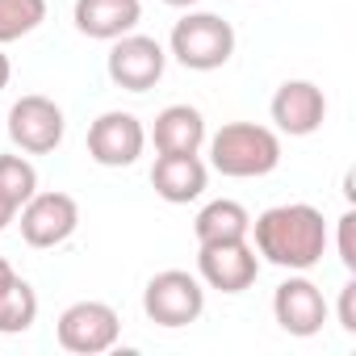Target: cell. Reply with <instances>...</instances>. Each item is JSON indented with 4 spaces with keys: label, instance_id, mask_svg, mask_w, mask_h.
Masks as SVG:
<instances>
[{
    "label": "cell",
    "instance_id": "cell-12",
    "mask_svg": "<svg viewBox=\"0 0 356 356\" xmlns=\"http://www.w3.org/2000/svg\"><path fill=\"white\" fill-rule=\"evenodd\" d=\"M268 113H273V122H277L281 134L306 138V134H314L327 122V97H323V88L314 80H285L273 92Z\"/></svg>",
    "mask_w": 356,
    "mask_h": 356
},
{
    "label": "cell",
    "instance_id": "cell-6",
    "mask_svg": "<svg viewBox=\"0 0 356 356\" xmlns=\"http://www.w3.org/2000/svg\"><path fill=\"white\" fill-rule=\"evenodd\" d=\"M163 67H168V51H163L155 38L134 34V30L122 34V38H113L109 59H105L109 80H113L118 88H126V92H147V88H155V84L163 80Z\"/></svg>",
    "mask_w": 356,
    "mask_h": 356
},
{
    "label": "cell",
    "instance_id": "cell-20",
    "mask_svg": "<svg viewBox=\"0 0 356 356\" xmlns=\"http://www.w3.org/2000/svg\"><path fill=\"white\" fill-rule=\"evenodd\" d=\"M339 264L348 273H356V214L352 210L339 218Z\"/></svg>",
    "mask_w": 356,
    "mask_h": 356
},
{
    "label": "cell",
    "instance_id": "cell-8",
    "mask_svg": "<svg viewBox=\"0 0 356 356\" xmlns=\"http://www.w3.org/2000/svg\"><path fill=\"white\" fill-rule=\"evenodd\" d=\"M197 277L218 293H243L260 277V256L248 239L197 243Z\"/></svg>",
    "mask_w": 356,
    "mask_h": 356
},
{
    "label": "cell",
    "instance_id": "cell-19",
    "mask_svg": "<svg viewBox=\"0 0 356 356\" xmlns=\"http://www.w3.org/2000/svg\"><path fill=\"white\" fill-rule=\"evenodd\" d=\"M0 193H5L17 210L38 193V172L26 155H0Z\"/></svg>",
    "mask_w": 356,
    "mask_h": 356
},
{
    "label": "cell",
    "instance_id": "cell-24",
    "mask_svg": "<svg viewBox=\"0 0 356 356\" xmlns=\"http://www.w3.org/2000/svg\"><path fill=\"white\" fill-rule=\"evenodd\" d=\"M9 80H13V63H9L5 51H0V88H9Z\"/></svg>",
    "mask_w": 356,
    "mask_h": 356
},
{
    "label": "cell",
    "instance_id": "cell-9",
    "mask_svg": "<svg viewBox=\"0 0 356 356\" xmlns=\"http://www.w3.org/2000/svg\"><path fill=\"white\" fill-rule=\"evenodd\" d=\"M17 214H22V239L30 248H59L80 227V206L72 193H34Z\"/></svg>",
    "mask_w": 356,
    "mask_h": 356
},
{
    "label": "cell",
    "instance_id": "cell-4",
    "mask_svg": "<svg viewBox=\"0 0 356 356\" xmlns=\"http://www.w3.org/2000/svg\"><path fill=\"white\" fill-rule=\"evenodd\" d=\"M202 310H206V285H202V277H193L185 268H163L143 289V314L168 331L197 323Z\"/></svg>",
    "mask_w": 356,
    "mask_h": 356
},
{
    "label": "cell",
    "instance_id": "cell-13",
    "mask_svg": "<svg viewBox=\"0 0 356 356\" xmlns=\"http://www.w3.org/2000/svg\"><path fill=\"white\" fill-rule=\"evenodd\" d=\"M151 185L168 206H189L206 193L210 168L202 163V155H155Z\"/></svg>",
    "mask_w": 356,
    "mask_h": 356
},
{
    "label": "cell",
    "instance_id": "cell-21",
    "mask_svg": "<svg viewBox=\"0 0 356 356\" xmlns=\"http://www.w3.org/2000/svg\"><path fill=\"white\" fill-rule=\"evenodd\" d=\"M339 327L348 335H356V281H348L339 289Z\"/></svg>",
    "mask_w": 356,
    "mask_h": 356
},
{
    "label": "cell",
    "instance_id": "cell-22",
    "mask_svg": "<svg viewBox=\"0 0 356 356\" xmlns=\"http://www.w3.org/2000/svg\"><path fill=\"white\" fill-rule=\"evenodd\" d=\"M13 281H17V273H13V264H9L5 256H0V298H5V289H9Z\"/></svg>",
    "mask_w": 356,
    "mask_h": 356
},
{
    "label": "cell",
    "instance_id": "cell-17",
    "mask_svg": "<svg viewBox=\"0 0 356 356\" xmlns=\"http://www.w3.org/2000/svg\"><path fill=\"white\" fill-rule=\"evenodd\" d=\"M34 318H38V293L30 281L17 277L0 298V335H22L34 327Z\"/></svg>",
    "mask_w": 356,
    "mask_h": 356
},
{
    "label": "cell",
    "instance_id": "cell-25",
    "mask_svg": "<svg viewBox=\"0 0 356 356\" xmlns=\"http://www.w3.org/2000/svg\"><path fill=\"white\" fill-rule=\"evenodd\" d=\"M163 5H172V9H193V5H202V0H163Z\"/></svg>",
    "mask_w": 356,
    "mask_h": 356
},
{
    "label": "cell",
    "instance_id": "cell-1",
    "mask_svg": "<svg viewBox=\"0 0 356 356\" xmlns=\"http://www.w3.org/2000/svg\"><path fill=\"white\" fill-rule=\"evenodd\" d=\"M256 243V256H264L268 264L277 268H289V273H306L323 260L327 252V222H323V210L306 206V202H289V206H273L264 210L252 231H248Z\"/></svg>",
    "mask_w": 356,
    "mask_h": 356
},
{
    "label": "cell",
    "instance_id": "cell-11",
    "mask_svg": "<svg viewBox=\"0 0 356 356\" xmlns=\"http://www.w3.org/2000/svg\"><path fill=\"white\" fill-rule=\"evenodd\" d=\"M273 318L285 335L310 339L327 323V298L310 277H285L273 293Z\"/></svg>",
    "mask_w": 356,
    "mask_h": 356
},
{
    "label": "cell",
    "instance_id": "cell-14",
    "mask_svg": "<svg viewBox=\"0 0 356 356\" xmlns=\"http://www.w3.org/2000/svg\"><path fill=\"white\" fill-rule=\"evenodd\" d=\"M72 22L84 38L113 42L143 22V0H76Z\"/></svg>",
    "mask_w": 356,
    "mask_h": 356
},
{
    "label": "cell",
    "instance_id": "cell-16",
    "mask_svg": "<svg viewBox=\"0 0 356 356\" xmlns=\"http://www.w3.org/2000/svg\"><path fill=\"white\" fill-rule=\"evenodd\" d=\"M252 231V214L231 202V197H218L210 206H202V214L193 218V235L197 243H218V239H248Z\"/></svg>",
    "mask_w": 356,
    "mask_h": 356
},
{
    "label": "cell",
    "instance_id": "cell-10",
    "mask_svg": "<svg viewBox=\"0 0 356 356\" xmlns=\"http://www.w3.org/2000/svg\"><path fill=\"white\" fill-rule=\"evenodd\" d=\"M143 147H147V130L126 109H109L88 126V155L101 168H130L138 163Z\"/></svg>",
    "mask_w": 356,
    "mask_h": 356
},
{
    "label": "cell",
    "instance_id": "cell-2",
    "mask_svg": "<svg viewBox=\"0 0 356 356\" xmlns=\"http://www.w3.org/2000/svg\"><path fill=\"white\" fill-rule=\"evenodd\" d=\"M281 163V134L256 122H227L210 138V168L231 181H256L277 172Z\"/></svg>",
    "mask_w": 356,
    "mask_h": 356
},
{
    "label": "cell",
    "instance_id": "cell-23",
    "mask_svg": "<svg viewBox=\"0 0 356 356\" xmlns=\"http://www.w3.org/2000/svg\"><path fill=\"white\" fill-rule=\"evenodd\" d=\"M13 218H17V206H13V202H9L5 193H0V231H5V227H9Z\"/></svg>",
    "mask_w": 356,
    "mask_h": 356
},
{
    "label": "cell",
    "instance_id": "cell-3",
    "mask_svg": "<svg viewBox=\"0 0 356 356\" xmlns=\"http://www.w3.org/2000/svg\"><path fill=\"white\" fill-rule=\"evenodd\" d=\"M172 59L189 72H218L235 55V30L218 13H185L168 38Z\"/></svg>",
    "mask_w": 356,
    "mask_h": 356
},
{
    "label": "cell",
    "instance_id": "cell-26",
    "mask_svg": "<svg viewBox=\"0 0 356 356\" xmlns=\"http://www.w3.org/2000/svg\"><path fill=\"white\" fill-rule=\"evenodd\" d=\"M0 130H5V118H0Z\"/></svg>",
    "mask_w": 356,
    "mask_h": 356
},
{
    "label": "cell",
    "instance_id": "cell-15",
    "mask_svg": "<svg viewBox=\"0 0 356 356\" xmlns=\"http://www.w3.org/2000/svg\"><path fill=\"white\" fill-rule=\"evenodd\" d=\"M151 143L159 155H197L206 147V118L193 105H168L155 113Z\"/></svg>",
    "mask_w": 356,
    "mask_h": 356
},
{
    "label": "cell",
    "instance_id": "cell-18",
    "mask_svg": "<svg viewBox=\"0 0 356 356\" xmlns=\"http://www.w3.org/2000/svg\"><path fill=\"white\" fill-rule=\"evenodd\" d=\"M47 22V0H0V47L34 34Z\"/></svg>",
    "mask_w": 356,
    "mask_h": 356
},
{
    "label": "cell",
    "instance_id": "cell-7",
    "mask_svg": "<svg viewBox=\"0 0 356 356\" xmlns=\"http://www.w3.org/2000/svg\"><path fill=\"white\" fill-rule=\"evenodd\" d=\"M5 130H9V138L17 143V151L51 155V151L63 143V134H67V118H63V109H59L51 97L30 92V97L13 101V109H9V118H5Z\"/></svg>",
    "mask_w": 356,
    "mask_h": 356
},
{
    "label": "cell",
    "instance_id": "cell-5",
    "mask_svg": "<svg viewBox=\"0 0 356 356\" xmlns=\"http://www.w3.org/2000/svg\"><path fill=\"white\" fill-rule=\"evenodd\" d=\"M55 335H59V348L63 352H76V356H101L118 343L122 335V318L109 302H97V298H84V302H72L59 323H55Z\"/></svg>",
    "mask_w": 356,
    "mask_h": 356
}]
</instances>
